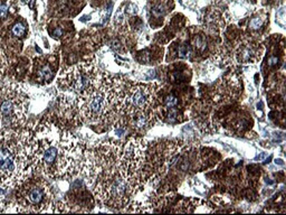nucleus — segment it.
<instances>
[{"label":"nucleus","mask_w":286,"mask_h":215,"mask_svg":"<svg viewBox=\"0 0 286 215\" xmlns=\"http://www.w3.org/2000/svg\"><path fill=\"white\" fill-rule=\"evenodd\" d=\"M47 135L38 138V169L50 179H66L81 175L88 150L74 135L44 121L38 127Z\"/></svg>","instance_id":"1"},{"label":"nucleus","mask_w":286,"mask_h":215,"mask_svg":"<svg viewBox=\"0 0 286 215\" xmlns=\"http://www.w3.org/2000/svg\"><path fill=\"white\" fill-rule=\"evenodd\" d=\"M116 92V77L101 73L93 86L76 95L79 118L84 122L95 123L114 117L113 103Z\"/></svg>","instance_id":"4"},{"label":"nucleus","mask_w":286,"mask_h":215,"mask_svg":"<svg viewBox=\"0 0 286 215\" xmlns=\"http://www.w3.org/2000/svg\"><path fill=\"white\" fill-rule=\"evenodd\" d=\"M38 169V135L29 129L0 131V186L18 187Z\"/></svg>","instance_id":"2"},{"label":"nucleus","mask_w":286,"mask_h":215,"mask_svg":"<svg viewBox=\"0 0 286 215\" xmlns=\"http://www.w3.org/2000/svg\"><path fill=\"white\" fill-rule=\"evenodd\" d=\"M177 103H178V101H177V99L175 97H169L166 99V105L169 106V108H172V106L177 105Z\"/></svg>","instance_id":"12"},{"label":"nucleus","mask_w":286,"mask_h":215,"mask_svg":"<svg viewBox=\"0 0 286 215\" xmlns=\"http://www.w3.org/2000/svg\"><path fill=\"white\" fill-rule=\"evenodd\" d=\"M26 32V27L23 26L21 23H17L15 26L12 27V34L17 37H23Z\"/></svg>","instance_id":"8"},{"label":"nucleus","mask_w":286,"mask_h":215,"mask_svg":"<svg viewBox=\"0 0 286 215\" xmlns=\"http://www.w3.org/2000/svg\"><path fill=\"white\" fill-rule=\"evenodd\" d=\"M54 35H55L56 37H59V36L61 35V28H57V29H55V32H54Z\"/></svg>","instance_id":"15"},{"label":"nucleus","mask_w":286,"mask_h":215,"mask_svg":"<svg viewBox=\"0 0 286 215\" xmlns=\"http://www.w3.org/2000/svg\"><path fill=\"white\" fill-rule=\"evenodd\" d=\"M6 67H7L6 61H5V58L2 57V55L0 54V82H1V80H2L3 76H5Z\"/></svg>","instance_id":"10"},{"label":"nucleus","mask_w":286,"mask_h":215,"mask_svg":"<svg viewBox=\"0 0 286 215\" xmlns=\"http://www.w3.org/2000/svg\"><path fill=\"white\" fill-rule=\"evenodd\" d=\"M16 207L20 213H53V193L46 180L30 177L18 186Z\"/></svg>","instance_id":"6"},{"label":"nucleus","mask_w":286,"mask_h":215,"mask_svg":"<svg viewBox=\"0 0 286 215\" xmlns=\"http://www.w3.org/2000/svg\"><path fill=\"white\" fill-rule=\"evenodd\" d=\"M152 14L155 17H161V16L166 15V7L163 5H157L152 8Z\"/></svg>","instance_id":"9"},{"label":"nucleus","mask_w":286,"mask_h":215,"mask_svg":"<svg viewBox=\"0 0 286 215\" xmlns=\"http://www.w3.org/2000/svg\"><path fill=\"white\" fill-rule=\"evenodd\" d=\"M262 24H263V21H262L260 18H254V19L250 21V27L251 28H254V29H257V28H259V27L262 26Z\"/></svg>","instance_id":"11"},{"label":"nucleus","mask_w":286,"mask_h":215,"mask_svg":"<svg viewBox=\"0 0 286 215\" xmlns=\"http://www.w3.org/2000/svg\"><path fill=\"white\" fill-rule=\"evenodd\" d=\"M158 85L155 83H132L123 77H116V92L113 103L115 114L133 120V126H149L153 115V101Z\"/></svg>","instance_id":"3"},{"label":"nucleus","mask_w":286,"mask_h":215,"mask_svg":"<svg viewBox=\"0 0 286 215\" xmlns=\"http://www.w3.org/2000/svg\"><path fill=\"white\" fill-rule=\"evenodd\" d=\"M99 75L101 73L95 59L87 58L61 72L57 84L64 93L77 95L93 86L99 79Z\"/></svg>","instance_id":"7"},{"label":"nucleus","mask_w":286,"mask_h":215,"mask_svg":"<svg viewBox=\"0 0 286 215\" xmlns=\"http://www.w3.org/2000/svg\"><path fill=\"white\" fill-rule=\"evenodd\" d=\"M126 12L128 14H137V7L135 6V5H133V3H130L128 6V8H126Z\"/></svg>","instance_id":"13"},{"label":"nucleus","mask_w":286,"mask_h":215,"mask_svg":"<svg viewBox=\"0 0 286 215\" xmlns=\"http://www.w3.org/2000/svg\"><path fill=\"white\" fill-rule=\"evenodd\" d=\"M29 97L19 83L0 84V128L19 129L25 124L28 113Z\"/></svg>","instance_id":"5"},{"label":"nucleus","mask_w":286,"mask_h":215,"mask_svg":"<svg viewBox=\"0 0 286 215\" xmlns=\"http://www.w3.org/2000/svg\"><path fill=\"white\" fill-rule=\"evenodd\" d=\"M8 15V7L2 5L0 6V18H6Z\"/></svg>","instance_id":"14"}]
</instances>
